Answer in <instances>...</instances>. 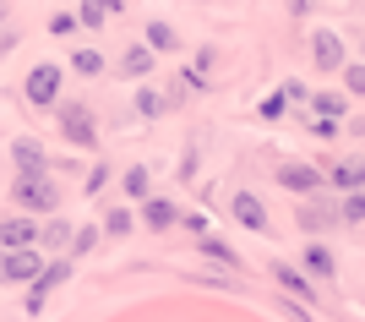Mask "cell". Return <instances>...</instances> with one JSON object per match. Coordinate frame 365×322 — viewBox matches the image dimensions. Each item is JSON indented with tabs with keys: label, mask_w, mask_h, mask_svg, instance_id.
I'll return each mask as SVG.
<instances>
[{
	"label": "cell",
	"mask_w": 365,
	"mask_h": 322,
	"mask_svg": "<svg viewBox=\"0 0 365 322\" xmlns=\"http://www.w3.org/2000/svg\"><path fill=\"white\" fill-rule=\"evenodd\" d=\"M175 218H180V208H175L169 197H148L142 202V224H148V230H169Z\"/></svg>",
	"instance_id": "cell-12"
},
{
	"label": "cell",
	"mask_w": 365,
	"mask_h": 322,
	"mask_svg": "<svg viewBox=\"0 0 365 322\" xmlns=\"http://www.w3.org/2000/svg\"><path fill=\"white\" fill-rule=\"evenodd\" d=\"M148 49H153V55L175 49V28H169V22H148Z\"/></svg>",
	"instance_id": "cell-25"
},
{
	"label": "cell",
	"mask_w": 365,
	"mask_h": 322,
	"mask_svg": "<svg viewBox=\"0 0 365 322\" xmlns=\"http://www.w3.org/2000/svg\"><path fill=\"white\" fill-rule=\"evenodd\" d=\"M322 224H338L333 208H317V202H305L300 208V230H322Z\"/></svg>",
	"instance_id": "cell-24"
},
{
	"label": "cell",
	"mask_w": 365,
	"mask_h": 322,
	"mask_svg": "<svg viewBox=\"0 0 365 322\" xmlns=\"http://www.w3.org/2000/svg\"><path fill=\"white\" fill-rule=\"evenodd\" d=\"M98 235H104V230H93V224H82V230H76L71 235V246H66V257H88V251H93V246H98Z\"/></svg>",
	"instance_id": "cell-21"
},
{
	"label": "cell",
	"mask_w": 365,
	"mask_h": 322,
	"mask_svg": "<svg viewBox=\"0 0 365 322\" xmlns=\"http://www.w3.org/2000/svg\"><path fill=\"white\" fill-rule=\"evenodd\" d=\"M109 11H115V6H104V0H82L76 22H82V28H104V22H109Z\"/></svg>",
	"instance_id": "cell-22"
},
{
	"label": "cell",
	"mask_w": 365,
	"mask_h": 322,
	"mask_svg": "<svg viewBox=\"0 0 365 322\" xmlns=\"http://www.w3.org/2000/svg\"><path fill=\"white\" fill-rule=\"evenodd\" d=\"M229 208H235V218H240L245 230H257V235L273 230V224H267V208H262L257 191H235V202H229Z\"/></svg>",
	"instance_id": "cell-9"
},
{
	"label": "cell",
	"mask_w": 365,
	"mask_h": 322,
	"mask_svg": "<svg viewBox=\"0 0 365 322\" xmlns=\"http://www.w3.org/2000/svg\"><path fill=\"white\" fill-rule=\"evenodd\" d=\"M11 49H16V33H11V28H0V61H6Z\"/></svg>",
	"instance_id": "cell-32"
},
{
	"label": "cell",
	"mask_w": 365,
	"mask_h": 322,
	"mask_svg": "<svg viewBox=\"0 0 365 322\" xmlns=\"http://www.w3.org/2000/svg\"><path fill=\"white\" fill-rule=\"evenodd\" d=\"M0 251H38V224L28 213H6L0 218Z\"/></svg>",
	"instance_id": "cell-5"
},
{
	"label": "cell",
	"mask_w": 365,
	"mask_h": 322,
	"mask_svg": "<svg viewBox=\"0 0 365 322\" xmlns=\"http://www.w3.org/2000/svg\"><path fill=\"white\" fill-rule=\"evenodd\" d=\"M11 159H16V175H49V154L33 137H11Z\"/></svg>",
	"instance_id": "cell-8"
},
{
	"label": "cell",
	"mask_w": 365,
	"mask_h": 322,
	"mask_svg": "<svg viewBox=\"0 0 365 322\" xmlns=\"http://www.w3.org/2000/svg\"><path fill=\"white\" fill-rule=\"evenodd\" d=\"M278 181L289 186L294 197H317L322 186H327V175H322V169H311V164H284V169H278Z\"/></svg>",
	"instance_id": "cell-7"
},
{
	"label": "cell",
	"mask_w": 365,
	"mask_h": 322,
	"mask_svg": "<svg viewBox=\"0 0 365 322\" xmlns=\"http://www.w3.org/2000/svg\"><path fill=\"white\" fill-rule=\"evenodd\" d=\"M11 202H16V213H55L61 208V186L49 181V175H16L11 181Z\"/></svg>",
	"instance_id": "cell-1"
},
{
	"label": "cell",
	"mask_w": 365,
	"mask_h": 322,
	"mask_svg": "<svg viewBox=\"0 0 365 322\" xmlns=\"http://www.w3.org/2000/svg\"><path fill=\"white\" fill-rule=\"evenodd\" d=\"M71 235H76V224H66V218H49V224H38V246H49L55 257H66Z\"/></svg>",
	"instance_id": "cell-13"
},
{
	"label": "cell",
	"mask_w": 365,
	"mask_h": 322,
	"mask_svg": "<svg viewBox=\"0 0 365 322\" xmlns=\"http://www.w3.org/2000/svg\"><path fill=\"white\" fill-rule=\"evenodd\" d=\"M71 71H76V77H98V71H104V55H98V49H76Z\"/></svg>",
	"instance_id": "cell-23"
},
{
	"label": "cell",
	"mask_w": 365,
	"mask_h": 322,
	"mask_svg": "<svg viewBox=\"0 0 365 322\" xmlns=\"http://www.w3.org/2000/svg\"><path fill=\"white\" fill-rule=\"evenodd\" d=\"M153 71V49H131V55H120V77H148Z\"/></svg>",
	"instance_id": "cell-20"
},
{
	"label": "cell",
	"mask_w": 365,
	"mask_h": 322,
	"mask_svg": "<svg viewBox=\"0 0 365 322\" xmlns=\"http://www.w3.org/2000/svg\"><path fill=\"white\" fill-rule=\"evenodd\" d=\"M338 213L349 218V224H365V191H349V197H344V208H338Z\"/></svg>",
	"instance_id": "cell-27"
},
{
	"label": "cell",
	"mask_w": 365,
	"mask_h": 322,
	"mask_svg": "<svg viewBox=\"0 0 365 322\" xmlns=\"http://www.w3.org/2000/svg\"><path fill=\"white\" fill-rule=\"evenodd\" d=\"M169 104H175V99H164V93H153V88H142V93H137V109L148 115V121H153V115H164Z\"/></svg>",
	"instance_id": "cell-26"
},
{
	"label": "cell",
	"mask_w": 365,
	"mask_h": 322,
	"mask_svg": "<svg viewBox=\"0 0 365 322\" xmlns=\"http://www.w3.org/2000/svg\"><path fill=\"white\" fill-rule=\"evenodd\" d=\"M49 33H55V39H71V33H76V16L71 11H55V16H49Z\"/></svg>",
	"instance_id": "cell-28"
},
{
	"label": "cell",
	"mask_w": 365,
	"mask_h": 322,
	"mask_svg": "<svg viewBox=\"0 0 365 322\" xmlns=\"http://www.w3.org/2000/svg\"><path fill=\"white\" fill-rule=\"evenodd\" d=\"M311 61H317L322 71H344V44H338V33L322 28L317 39H311Z\"/></svg>",
	"instance_id": "cell-10"
},
{
	"label": "cell",
	"mask_w": 365,
	"mask_h": 322,
	"mask_svg": "<svg viewBox=\"0 0 365 322\" xmlns=\"http://www.w3.org/2000/svg\"><path fill=\"white\" fill-rule=\"evenodd\" d=\"M120 186H125V197H142V202H148V197H153V175H148V164H131Z\"/></svg>",
	"instance_id": "cell-17"
},
{
	"label": "cell",
	"mask_w": 365,
	"mask_h": 322,
	"mask_svg": "<svg viewBox=\"0 0 365 322\" xmlns=\"http://www.w3.org/2000/svg\"><path fill=\"white\" fill-rule=\"evenodd\" d=\"M305 273H317V278H333V251L327 246H305Z\"/></svg>",
	"instance_id": "cell-18"
},
{
	"label": "cell",
	"mask_w": 365,
	"mask_h": 322,
	"mask_svg": "<svg viewBox=\"0 0 365 322\" xmlns=\"http://www.w3.org/2000/svg\"><path fill=\"white\" fill-rule=\"evenodd\" d=\"M344 88H349V93H365V61H360V66H344Z\"/></svg>",
	"instance_id": "cell-30"
},
{
	"label": "cell",
	"mask_w": 365,
	"mask_h": 322,
	"mask_svg": "<svg viewBox=\"0 0 365 322\" xmlns=\"http://www.w3.org/2000/svg\"><path fill=\"white\" fill-rule=\"evenodd\" d=\"M44 273L38 251H0V284H33Z\"/></svg>",
	"instance_id": "cell-6"
},
{
	"label": "cell",
	"mask_w": 365,
	"mask_h": 322,
	"mask_svg": "<svg viewBox=\"0 0 365 322\" xmlns=\"http://www.w3.org/2000/svg\"><path fill=\"white\" fill-rule=\"evenodd\" d=\"M327 186H338L344 197H349V191H360V186H365V159H338L333 175H327Z\"/></svg>",
	"instance_id": "cell-11"
},
{
	"label": "cell",
	"mask_w": 365,
	"mask_h": 322,
	"mask_svg": "<svg viewBox=\"0 0 365 322\" xmlns=\"http://www.w3.org/2000/svg\"><path fill=\"white\" fill-rule=\"evenodd\" d=\"M104 181H109V169L98 164V169H93V175H88V197H98V191H104Z\"/></svg>",
	"instance_id": "cell-31"
},
{
	"label": "cell",
	"mask_w": 365,
	"mask_h": 322,
	"mask_svg": "<svg viewBox=\"0 0 365 322\" xmlns=\"http://www.w3.org/2000/svg\"><path fill=\"white\" fill-rule=\"evenodd\" d=\"M284 109H289V99H284V93H273V99H262V121H278Z\"/></svg>",
	"instance_id": "cell-29"
},
{
	"label": "cell",
	"mask_w": 365,
	"mask_h": 322,
	"mask_svg": "<svg viewBox=\"0 0 365 322\" xmlns=\"http://www.w3.org/2000/svg\"><path fill=\"white\" fill-rule=\"evenodd\" d=\"M0 28H6V0H0Z\"/></svg>",
	"instance_id": "cell-33"
},
{
	"label": "cell",
	"mask_w": 365,
	"mask_h": 322,
	"mask_svg": "<svg viewBox=\"0 0 365 322\" xmlns=\"http://www.w3.org/2000/svg\"><path fill=\"white\" fill-rule=\"evenodd\" d=\"M71 268H76L71 257H49V262H44V273L28 284V301H22V306H28V311H44L49 290H55V284H66V278H71Z\"/></svg>",
	"instance_id": "cell-4"
},
{
	"label": "cell",
	"mask_w": 365,
	"mask_h": 322,
	"mask_svg": "<svg viewBox=\"0 0 365 322\" xmlns=\"http://www.w3.org/2000/svg\"><path fill=\"white\" fill-rule=\"evenodd\" d=\"M273 278H278V290H289V295H300V301H311V278H305L300 268H289V262H273Z\"/></svg>",
	"instance_id": "cell-14"
},
{
	"label": "cell",
	"mask_w": 365,
	"mask_h": 322,
	"mask_svg": "<svg viewBox=\"0 0 365 322\" xmlns=\"http://www.w3.org/2000/svg\"><path fill=\"white\" fill-rule=\"evenodd\" d=\"M137 230V213H131V208H109L104 213V235L109 241H120V235H131Z\"/></svg>",
	"instance_id": "cell-16"
},
{
	"label": "cell",
	"mask_w": 365,
	"mask_h": 322,
	"mask_svg": "<svg viewBox=\"0 0 365 322\" xmlns=\"http://www.w3.org/2000/svg\"><path fill=\"white\" fill-rule=\"evenodd\" d=\"M55 121H61V137L71 142V148H98V121H93V109L82 104V99H66V104L55 109Z\"/></svg>",
	"instance_id": "cell-2"
},
{
	"label": "cell",
	"mask_w": 365,
	"mask_h": 322,
	"mask_svg": "<svg viewBox=\"0 0 365 322\" xmlns=\"http://www.w3.org/2000/svg\"><path fill=\"white\" fill-rule=\"evenodd\" d=\"M197 251H202V257H213V262H229V268H240V257H235V251H229L218 235H197Z\"/></svg>",
	"instance_id": "cell-19"
},
{
	"label": "cell",
	"mask_w": 365,
	"mask_h": 322,
	"mask_svg": "<svg viewBox=\"0 0 365 322\" xmlns=\"http://www.w3.org/2000/svg\"><path fill=\"white\" fill-rule=\"evenodd\" d=\"M61 66H55V61H44V66H33V71H28V88H22V93H28V104L33 109H49V104H61Z\"/></svg>",
	"instance_id": "cell-3"
},
{
	"label": "cell",
	"mask_w": 365,
	"mask_h": 322,
	"mask_svg": "<svg viewBox=\"0 0 365 322\" xmlns=\"http://www.w3.org/2000/svg\"><path fill=\"white\" fill-rule=\"evenodd\" d=\"M311 109H317V121H338L349 109V93H311Z\"/></svg>",
	"instance_id": "cell-15"
}]
</instances>
